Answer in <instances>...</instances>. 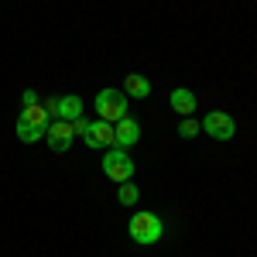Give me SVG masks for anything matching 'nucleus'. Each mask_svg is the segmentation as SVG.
Instances as JSON below:
<instances>
[{"label":"nucleus","instance_id":"9b49d317","mask_svg":"<svg viewBox=\"0 0 257 257\" xmlns=\"http://www.w3.org/2000/svg\"><path fill=\"white\" fill-rule=\"evenodd\" d=\"M21 117L28 120V123H35V127H45V131H48V123H52V110H48V106H45V103H35V106H24V110H21Z\"/></svg>","mask_w":257,"mask_h":257},{"label":"nucleus","instance_id":"ddd939ff","mask_svg":"<svg viewBox=\"0 0 257 257\" xmlns=\"http://www.w3.org/2000/svg\"><path fill=\"white\" fill-rule=\"evenodd\" d=\"M117 199H120V206H138L141 189L134 185V178H131V182H120V192H117Z\"/></svg>","mask_w":257,"mask_h":257},{"label":"nucleus","instance_id":"6e6552de","mask_svg":"<svg viewBox=\"0 0 257 257\" xmlns=\"http://www.w3.org/2000/svg\"><path fill=\"white\" fill-rule=\"evenodd\" d=\"M168 106L175 110V113H182V117H192L199 106V99L192 89H185V86H178V89H172V96H168Z\"/></svg>","mask_w":257,"mask_h":257},{"label":"nucleus","instance_id":"20e7f679","mask_svg":"<svg viewBox=\"0 0 257 257\" xmlns=\"http://www.w3.org/2000/svg\"><path fill=\"white\" fill-rule=\"evenodd\" d=\"M134 158L123 151V148H110L106 151V158H103V175L113 178V182H131L134 178Z\"/></svg>","mask_w":257,"mask_h":257},{"label":"nucleus","instance_id":"39448f33","mask_svg":"<svg viewBox=\"0 0 257 257\" xmlns=\"http://www.w3.org/2000/svg\"><path fill=\"white\" fill-rule=\"evenodd\" d=\"M199 127H202V134H209L213 141H230L237 134V123L230 113H223V110H209L206 117L199 120Z\"/></svg>","mask_w":257,"mask_h":257},{"label":"nucleus","instance_id":"9d476101","mask_svg":"<svg viewBox=\"0 0 257 257\" xmlns=\"http://www.w3.org/2000/svg\"><path fill=\"white\" fill-rule=\"evenodd\" d=\"M123 93L134 99H144V96H151V82L141 72H131V76H123Z\"/></svg>","mask_w":257,"mask_h":257},{"label":"nucleus","instance_id":"7ed1b4c3","mask_svg":"<svg viewBox=\"0 0 257 257\" xmlns=\"http://www.w3.org/2000/svg\"><path fill=\"white\" fill-rule=\"evenodd\" d=\"M72 131L86 141V148H93V151H103V148H113V123H106V120H72Z\"/></svg>","mask_w":257,"mask_h":257},{"label":"nucleus","instance_id":"1a4fd4ad","mask_svg":"<svg viewBox=\"0 0 257 257\" xmlns=\"http://www.w3.org/2000/svg\"><path fill=\"white\" fill-rule=\"evenodd\" d=\"M55 117L69 120V123H72V120H79L82 117V99L72 96V93H69V96H55Z\"/></svg>","mask_w":257,"mask_h":257},{"label":"nucleus","instance_id":"2eb2a0df","mask_svg":"<svg viewBox=\"0 0 257 257\" xmlns=\"http://www.w3.org/2000/svg\"><path fill=\"white\" fill-rule=\"evenodd\" d=\"M21 103H24V106H35V103H38V93H35V89H24Z\"/></svg>","mask_w":257,"mask_h":257},{"label":"nucleus","instance_id":"4468645a","mask_svg":"<svg viewBox=\"0 0 257 257\" xmlns=\"http://www.w3.org/2000/svg\"><path fill=\"white\" fill-rule=\"evenodd\" d=\"M202 134V127H199V120L196 117H185L182 123H178V138H185V141H192Z\"/></svg>","mask_w":257,"mask_h":257},{"label":"nucleus","instance_id":"f257e3e1","mask_svg":"<svg viewBox=\"0 0 257 257\" xmlns=\"http://www.w3.org/2000/svg\"><path fill=\"white\" fill-rule=\"evenodd\" d=\"M93 106H96L99 120H106V123H117V120H123L127 113H131V96L123 93V89H99L96 99H93Z\"/></svg>","mask_w":257,"mask_h":257},{"label":"nucleus","instance_id":"f03ea898","mask_svg":"<svg viewBox=\"0 0 257 257\" xmlns=\"http://www.w3.org/2000/svg\"><path fill=\"white\" fill-rule=\"evenodd\" d=\"M127 233H131L134 243L151 247V243H158V240L165 237V223H161L158 213H134L131 223H127Z\"/></svg>","mask_w":257,"mask_h":257},{"label":"nucleus","instance_id":"f8f14e48","mask_svg":"<svg viewBox=\"0 0 257 257\" xmlns=\"http://www.w3.org/2000/svg\"><path fill=\"white\" fill-rule=\"evenodd\" d=\"M18 141H24V144H35V141L45 138V127H35V123H28L24 117H18Z\"/></svg>","mask_w":257,"mask_h":257},{"label":"nucleus","instance_id":"423d86ee","mask_svg":"<svg viewBox=\"0 0 257 257\" xmlns=\"http://www.w3.org/2000/svg\"><path fill=\"white\" fill-rule=\"evenodd\" d=\"M72 138H76V131H72L69 120H52L48 131H45V141H48L52 151H69L72 148Z\"/></svg>","mask_w":257,"mask_h":257},{"label":"nucleus","instance_id":"0eeeda50","mask_svg":"<svg viewBox=\"0 0 257 257\" xmlns=\"http://www.w3.org/2000/svg\"><path fill=\"white\" fill-rule=\"evenodd\" d=\"M138 141H141V123L131 117V113L113 123V148H123V151H127V148L138 144Z\"/></svg>","mask_w":257,"mask_h":257}]
</instances>
